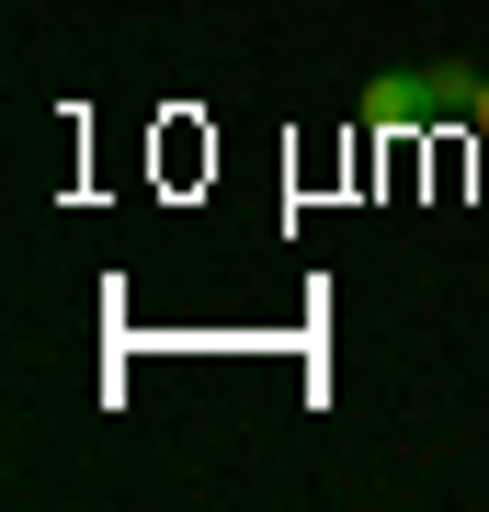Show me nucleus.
<instances>
[{
  "label": "nucleus",
  "instance_id": "obj_1",
  "mask_svg": "<svg viewBox=\"0 0 489 512\" xmlns=\"http://www.w3.org/2000/svg\"><path fill=\"white\" fill-rule=\"evenodd\" d=\"M478 126H489V92H478Z\"/></svg>",
  "mask_w": 489,
  "mask_h": 512
}]
</instances>
